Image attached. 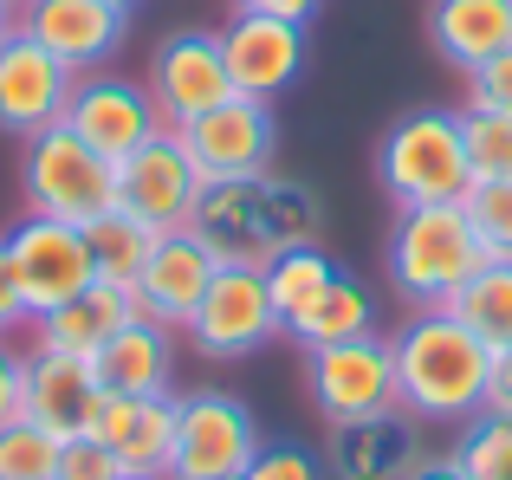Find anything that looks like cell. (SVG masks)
<instances>
[{"mask_svg":"<svg viewBox=\"0 0 512 480\" xmlns=\"http://www.w3.org/2000/svg\"><path fill=\"white\" fill-rule=\"evenodd\" d=\"M188 228L208 240L221 266H266L273 253L325 234V202H318L312 182H292L266 169V176L208 182Z\"/></svg>","mask_w":512,"mask_h":480,"instance_id":"1","label":"cell"},{"mask_svg":"<svg viewBox=\"0 0 512 480\" xmlns=\"http://www.w3.org/2000/svg\"><path fill=\"white\" fill-rule=\"evenodd\" d=\"M396 338V383H402V416L435 422V429H467L487 416V377H493V344L474 338L454 312H409Z\"/></svg>","mask_w":512,"mask_h":480,"instance_id":"2","label":"cell"},{"mask_svg":"<svg viewBox=\"0 0 512 480\" xmlns=\"http://www.w3.org/2000/svg\"><path fill=\"white\" fill-rule=\"evenodd\" d=\"M487 266L474 221L461 202H428L402 208L396 234H389V286L409 312H448V299Z\"/></svg>","mask_w":512,"mask_h":480,"instance_id":"3","label":"cell"},{"mask_svg":"<svg viewBox=\"0 0 512 480\" xmlns=\"http://www.w3.org/2000/svg\"><path fill=\"white\" fill-rule=\"evenodd\" d=\"M20 195H26V215L91 228L98 215L117 208V163H104L85 137L52 124L39 137H26V150H20Z\"/></svg>","mask_w":512,"mask_h":480,"instance_id":"4","label":"cell"},{"mask_svg":"<svg viewBox=\"0 0 512 480\" xmlns=\"http://www.w3.org/2000/svg\"><path fill=\"white\" fill-rule=\"evenodd\" d=\"M376 176L396 195V208L461 202L467 195V150H461V111H409L376 143Z\"/></svg>","mask_w":512,"mask_h":480,"instance_id":"5","label":"cell"},{"mask_svg":"<svg viewBox=\"0 0 512 480\" xmlns=\"http://www.w3.org/2000/svg\"><path fill=\"white\" fill-rule=\"evenodd\" d=\"M305 390H312V409L325 416V429H338V422H370V416H396L402 409L396 338H389V331H363V338L305 351Z\"/></svg>","mask_w":512,"mask_h":480,"instance_id":"6","label":"cell"},{"mask_svg":"<svg viewBox=\"0 0 512 480\" xmlns=\"http://www.w3.org/2000/svg\"><path fill=\"white\" fill-rule=\"evenodd\" d=\"M260 422L227 390H188L175 396V461L163 480H234L260 455Z\"/></svg>","mask_w":512,"mask_h":480,"instance_id":"7","label":"cell"},{"mask_svg":"<svg viewBox=\"0 0 512 480\" xmlns=\"http://www.w3.org/2000/svg\"><path fill=\"white\" fill-rule=\"evenodd\" d=\"M7 253H13V279H20V299H26V325L59 312V305L78 299L85 286H98L91 240H85V228H72V221L26 215L20 228L7 234Z\"/></svg>","mask_w":512,"mask_h":480,"instance_id":"8","label":"cell"},{"mask_svg":"<svg viewBox=\"0 0 512 480\" xmlns=\"http://www.w3.org/2000/svg\"><path fill=\"white\" fill-rule=\"evenodd\" d=\"M273 338H279V312L273 292H266V266H221L208 299L188 318V344L214 364H240Z\"/></svg>","mask_w":512,"mask_h":480,"instance_id":"9","label":"cell"},{"mask_svg":"<svg viewBox=\"0 0 512 480\" xmlns=\"http://www.w3.org/2000/svg\"><path fill=\"white\" fill-rule=\"evenodd\" d=\"M59 124L72 130V137H85L104 163H124V156H137L150 137L169 130L163 111H156V98H150V85L117 78V72H78Z\"/></svg>","mask_w":512,"mask_h":480,"instance_id":"10","label":"cell"},{"mask_svg":"<svg viewBox=\"0 0 512 480\" xmlns=\"http://www.w3.org/2000/svg\"><path fill=\"white\" fill-rule=\"evenodd\" d=\"M175 137H182V150L195 156V169L208 182L266 176L273 156H279V117H273V104H266V98H240V91H234L227 104L188 117Z\"/></svg>","mask_w":512,"mask_h":480,"instance_id":"11","label":"cell"},{"mask_svg":"<svg viewBox=\"0 0 512 480\" xmlns=\"http://www.w3.org/2000/svg\"><path fill=\"white\" fill-rule=\"evenodd\" d=\"M143 85H150V98H156V111H163L169 130H182L188 117L227 104V98H234V78H227V59H221V33H208V26H182V33L156 39Z\"/></svg>","mask_w":512,"mask_h":480,"instance_id":"12","label":"cell"},{"mask_svg":"<svg viewBox=\"0 0 512 480\" xmlns=\"http://www.w3.org/2000/svg\"><path fill=\"white\" fill-rule=\"evenodd\" d=\"M201 189H208V176L195 169V156L182 150V137L163 130V137H150L137 156H124L117 163V208L137 221H150L156 234H175L195 221V202Z\"/></svg>","mask_w":512,"mask_h":480,"instance_id":"13","label":"cell"},{"mask_svg":"<svg viewBox=\"0 0 512 480\" xmlns=\"http://www.w3.org/2000/svg\"><path fill=\"white\" fill-rule=\"evenodd\" d=\"M72 85H78V72L52 59L26 26H13V33L0 39V130H7V137L26 143V137H39V130H52L65 117Z\"/></svg>","mask_w":512,"mask_h":480,"instance_id":"14","label":"cell"},{"mask_svg":"<svg viewBox=\"0 0 512 480\" xmlns=\"http://www.w3.org/2000/svg\"><path fill=\"white\" fill-rule=\"evenodd\" d=\"M214 273H221V260H214L208 240L195 228H175V234H156V247H150V260H143L130 299H137L143 318H156V325H169V331H188V318H195L201 299H208Z\"/></svg>","mask_w":512,"mask_h":480,"instance_id":"15","label":"cell"},{"mask_svg":"<svg viewBox=\"0 0 512 480\" xmlns=\"http://www.w3.org/2000/svg\"><path fill=\"white\" fill-rule=\"evenodd\" d=\"M221 59L240 98H266L299 85L305 72V26L299 20H273V13H234L221 26Z\"/></svg>","mask_w":512,"mask_h":480,"instance_id":"16","label":"cell"},{"mask_svg":"<svg viewBox=\"0 0 512 480\" xmlns=\"http://www.w3.org/2000/svg\"><path fill=\"white\" fill-rule=\"evenodd\" d=\"M104 403V383L98 370H91V357H65V351H26V390H20V416L33 422V429L59 435V442H72V435H91V416H98Z\"/></svg>","mask_w":512,"mask_h":480,"instance_id":"17","label":"cell"},{"mask_svg":"<svg viewBox=\"0 0 512 480\" xmlns=\"http://www.w3.org/2000/svg\"><path fill=\"white\" fill-rule=\"evenodd\" d=\"M20 26L59 65H72V72H104V65L117 59V46H124V33H130V13L104 7V0H26Z\"/></svg>","mask_w":512,"mask_h":480,"instance_id":"18","label":"cell"},{"mask_svg":"<svg viewBox=\"0 0 512 480\" xmlns=\"http://www.w3.org/2000/svg\"><path fill=\"white\" fill-rule=\"evenodd\" d=\"M91 435L124 461V474L137 480H163L175 461V390L169 396H117L104 390Z\"/></svg>","mask_w":512,"mask_h":480,"instance_id":"19","label":"cell"},{"mask_svg":"<svg viewBox=\"0 0 512 480\" xmlns=\"http://www.w3.org/2000/svg\"><path fill=\"white\" fill-rule=\"evenodd\" d=\"M422 435L415 416H370V422H338L325 435V474L331 480H409L422 468Z\"/></svg>","mask_w":512,"mask_h":480,"instance_id":"20","label":"cell"},{"mask_svg":"<svg viewBox=\"0 0 512 480\" xmlns=\"http://www.w3.org/2000/svg\"><path fill=\"white\" fill-rule=\"evenodd\" d=\"M104 390L117 396H169L175 390V331L156 325V318H130L104 338V351L91 357Z\"/></svg>","mask_w":512,"mask_h":480,"instance_id":"21","label":"cell"},{"mask_svg":"<svg viewBox=\"0 0 512 480\" xmlns=\"http://www.w3.org/2000/svg\"><path fill=\"white\" fill-rule=\"evenodd\" d=\"M130 318H137L130 286L98 279V286H85L78 299H65L59 312L33 318V344H39V351H65V357H98L104 338H111L117 325H130Z\"/></svg>","mask_w":512,"mask_h":480,"instance_id":"22","label":"cell"},{"mask_svg":"<svg viewBox=\"0 0 512 480\" xmlns=\"http://www.w3.org/2000/svg\"><path fill=\"white\" fill-rule=\"evenodd\" d=\"M428 39L454 72H474V65H487L493 52L512 46V0H435Z\"/></svg>","mask_w":512,"mask_h":480,"instance_id":"23","label":"cell"},{"mask_svg":"<svg viewBox=\"0 0 512 480\" xmlns=\"http://www.w3.org/2000/svg\"><path fill=\"white\" fill-rule=\"evenodd\" d=\"M363 331H376V299L363 279L338 273L325 292H318V305L305 318H292L286 338L305 344V351H318V344H344V338H363Z\"/></svg>","mask_w":512,"mask_h":480,"instance_id":"24","label":"cell"},{"mask_svg":"<svg viewBox=\"0 0 512 480\" xmlns=\"http://www.w3.org/2000/svg\"><path fill=\"white\" fill-rule=\"evenodd\" d=\"M344 266L331 260L318 240H305V247H286V253H273L266 260V292H273V312H279V331L292 325V318H305L318 305V292L338 279Z\"/></svg>","mask_w":512,"mask_h":480,"instance_id":"25","label":"cell"},{"mask_svg":"<svg viewBox=\"0 0 512 480\" xmlns=\"http://www.w3.org/2000/svg\"><path fill=\"white\" fill-rule=\"evenodd\" d=\"M448 312L461 318L474 338H487L493 351L512 344V260H487L461 292L448 299Z\"/></svg>","mask_w":512,"mask_h":480,"instance_id":"26","label":"cell"},{"mask_svg":"<svg viewBox=\"0 0 512 480\" xmlns=\"http://www.w3.org/2000/svg\"><path fill=\"white\" fill-rule=\"evenodd\" d=\"M85 240H91V266H98V279H111V286H137L143 260H150V247H156V228L137 221V215H124V208H111V215H98L85 228Z\"/></svg>","mask_w":512,"mask_h":480,"instance_id":"27","label":"cell"},{"mask_svg":"<svg viewBox=\"0 0 512 480\" xmlns=\"http://www.w3.org/2000/svg\"><path fill=\"white\" fill-rule=\"evenodd\" d=\"M461 150L474 182H506L512 176V117L500 111H461Z\"/></svg>","mask_w":512,"mask_h":480,"instance_id":"28","label":"cell"},{"mask_svg":"<svg viewBox=\"0 0 512 480\" xmlns=\"http://www.w3.org/2000/svg\"><path fill=\"white\" fill-rule=\"evenodd\" d=\"M59 435L33 429V422H7L0 429V480H59Z\"/></svg>","mask_w":512,"mask_h":480,"instance_id":"29","label":"cell"},{"mask_svg":"<svg viewBox=\"0 0 512 480\" xmlns=\"http://www.w3.org/2000/svg\"><path fill=\"white\" fill-rule=\"evenodd\" d=\"M467 480H512V416H474L454 442Z\"/></svg>","mask_w":512,"mask_h":480,"instance_id":"30","label":"cell"},{"mask_svg":"<svg viewBox=\"0 0 512 480\" xmlns=\"http://www.w3.org/2000/svg\"><path fill=\"white\" fill-rule=\"evenodd\" d=\"M461 208H467V221H474L487 260H512V176L506 182H467Z\"/></svg>","mask_w":512,"mask_h":480,"instance_id":"31","label":"cell"},{"mask_svg":"<svg viewBox=\"0 0 512 480\" xmlns=\"http://www.w3.org/2000/svg\"><path fill=\"white\" fill-rule=\"evenodd\" d=\"M467 111H500V117H512V46L493 52L487 65H474V72H467Z\"/></svg>","mask_w":512,"mask_h":480,"instance_id":"32","label":"cell"},{"mask_svg":"<svg viewBox=\"0 0 512 480\" xmlns=\"http://www.w3.org/2000/svg\"><path fill=\"white\" fill-rule=\"evenodd\" d=\"M59 480H124V461L98 442V435H72L59 448Z\"/></svg>","mask_w":512,"mask_h":480,"instance_id":"33","label":"cell"},{"mask_svg":"<svg viewBox=\"0 0 512 480\" xmlns=\"http://www.w3.org/2000/svg\"><path fill=\"white\" fill-rule=\"evenodd\" d=\"M247 480H331V474H325V461H318L312 448L279 442V448H260V455H253Z\"/></svg>","mask_w":512,"mask_h":480,"instance_id":"34","label":"cell"},{"mask_svg":"<svg viewBox=\"0 0 512 480\" xmlns=\"http://www.w3.org/2000/svg\"><path fill=\"white\" fill-rule=\"evenodd\" d=\"M20 390H26V351H13V344L0 338V429L20 422Z\"/></svg>","mask_w":512,"mask_h":480,"instance_id":"35","label":"cell"},{"mask_svg":"<svg viewBox=\"0 0 512 480\" xmlns=\"http://www.w3.org/2000/svg\"><path fill=\"white\" fill-rule=\"evenodd\" d=\"M26 325V299H20V279H13V253H7V234H0V338Z\"/></svg>","mask_w":512,"mask_h":480,"instance_id":"36","label":"cell"},{"mask_svg":"<svg viewBox=\"0 0 512 480\" xmlns=\"http://www.w3.org/2000/svg\"><path fill=\"white\" fill-rule=\"evenodd\" d=\"M487 416H512V344L493 351V377H487Z\"/></svg>","mask_w":512,"mask_h":480,"instance_id":"37","label":"cell"},{"mask_svg":"<svg viewBox=\"0 0 512 480\" xmlns=\"http://www.w3.org/2000/svg\"><path fill=\"white\" fill-rule=\"evenodd\" d=\"M325 0H234V13H273V20H312Z\"/></svg>","mask_w":512,"mask_h":480,"instance_id":"38","label":"cell"},{"mask_svg":"<svg viewBox=\"0 0 512 480\" xmlns=\"http://www.w3.org/2000/svg\"><path fill=\"white\" fill-rule=\"evenodd\" d=\"M409 480H467V468H461V455H422V468Z\"/></svg>","mask_w":512,"mask_h":480,"instance_id":"39","label":"cell"},{"mask_svg":"<svg viewBox=\"0 0 512 480\" xmlns=\"http://www.w3.org/2000/svg\"><path fill=\"white\" fill-rule=\"evenodd\" d=\"M13 26H20V7H13V0H0V39H7Z\"/></svg>","mask_w":512,"mask_h":480,"instance_id":"40","label":"cell"},{"mask_svg":"<svg viewBox=\"0 0 512 480\" xmlns=\"http://www.w3.org/2000/svg\"><path fill=\"white\" fill-rule=\"evenodd\" d=\"M104 7H117V13H137V7H143V0H104Z\"/></svg>","mask_w":512,"mask_h":480,"instance_id":"41","label":"cell"},{"mask_svg":"<svg viewBox=\"0 0 512 480\" xmlns=\"http://www.w3.org/2000/svg\"><path fill=\"white\" fill-rule=\"evenodd\" d=\"M13 7H26V0H13Z\"/></svg>","mask_w":512,"mask_h":480,"instance_id":"42","label":"cell"},{"mask_svg":"<svg viewBox=\"0 0 512 480\" xmlns=\"http://www.w3.org/2000/svg\"><path fill=\"white\" fill-rule=\"evenodd\" d=\"M234 480H247V474H234Z\"/></svg>","mask_w":512,"mask_h":480,"instance_id":"43","label":"cell"},{"mask_svg":"<svg viewBox=\"0 0 512 480\" xmlns=\"http://www.w3.org/2000/svg\"><path fill=\"white\" fill-rule=\"evenodd\" d=\"M124 480H137V474H124Z\"/></svg>","mask_w":512,"mask_h":480,"instance_id":"44","label":"cell"}]
</instances>
